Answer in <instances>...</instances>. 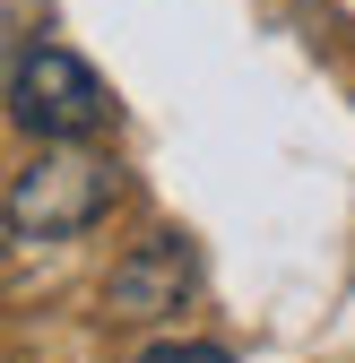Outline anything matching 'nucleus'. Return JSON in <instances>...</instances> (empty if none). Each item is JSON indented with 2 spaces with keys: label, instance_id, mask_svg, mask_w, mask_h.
Returning <instances> with one entry per match:
<instances>
[{
  "label": "nucleus",
  "instance_id": "nucleus-3",
  "mask_svg": "<svg viewBox=\"0 0 355 363\" xmlns=\"http://www.w3.org/2000/svg\"><path fill=\"white\" fill-rule=\"evenodd\" d=\"M191 294H200V251H191L182 234L139 242V251L104 277V311H113V320H173Z\"/></svg>",
  "mask_w": 355,
  "mask_h": 363
},
{
  "label": "nucleus",
  "instance_id": "nucleus-1",
  "mask_svg": "<svg viewBox=\"0 0 355 363\" xmlns=\"http://www.w3.org/2000/svg\"><path fill=\"white\" fill-rule=\"evenodd\" d=\"M121 199V173L104 147L87 139H43V156L26 173H9V242H78L87 225H104V208Z\"/></svg>",
  "mask_w": 355,
  "mask_h": 363
},
{
  "label": "nucleus",
  "instance_id": "nucleus-2",
  "mask_svg": "<svg viewBox=\"0 0 355 363\" xmlns=\"http://www.w3.org/2000/svg\"><path fill=\"white\" fill-rule=\"evenodd\" d=\"M9 121L26 130V139H96V130L113 121V86L87 69L70 43H18L9 61Z\"/></svg>",
  "mask_w": 355,
  "mask_h": 363
},
{
  "label": "nucleus",
  "instance_id": "nucleus-4",
  "mask_svg": "<svg viewBox=\"0 0 355 363\" xmlns=\"http://www.w3.org/2000/svg\"><path fill=\"white\" fill-rule=\"evenodd\" d=\"M139 363H234L226 346H148Z\"/></svg>",
  "mask_w": 355,
  "mask_h": 363
}]
</instances>
